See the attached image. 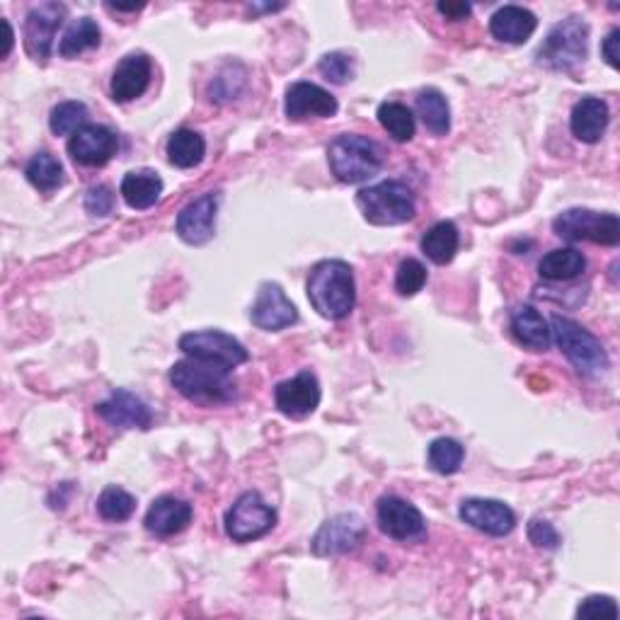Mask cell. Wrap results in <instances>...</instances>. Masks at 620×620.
<instances>
[{
  "label": "cell",
  "instance_id": "obj_1",
  "mask_svg": "<svg viewBox=\"0 0 620 620\" xmlns=\"http://www.w3.org/2000/svg\"><path fill=\"white\" fill-rule=\"evenodd\" d=\"M233 368L204 362V358H182L170 368V384L182 398L197 405H228L238 398Z\"/></svg>",
  "mask_w": 620,
  "mask_h": 620
},
{
  "label": "cell",
  "instance_id": "obj_2",
  "mask_svg": "<svg viewBox=\"0 0 620 620\" xmlns=\"http://www.w3.org/2000/svg\"><path fill=\"white\" fill-rule=\"evenodd\" d=\"M313 311L325 320H344L356 306V281L352 267L342 259H323L306 281Z\"/></svg>",
  "mask_w": 620,
  "mask_h": 620
},
{
  "label": "cell",
  "instance_id": "obj_3",
  "mask_svg": "<svg viewBox=\"0 0 620 620\" xmlns=\"http://www.w3.org/2000/svg\"><path fill=\"white\" fill-rule=\"evenodd\" d=\"M328 162L332 175L344 184H362L384 170L386 154L374 138L358 134H342L328 146Z\"/></svg>",
  "mask_w": 620,
  "mask_h": 620
},
{
  "label": "cell",
  "instance_id": "obj_4",
  "mask_svg": "<svg viewBox=\"0 0 620 620\" xmlns=\"http://www.w3.org/2000/svg\"><path fill=\"white\" fill-rule=\"evenodd\" d=\"M589 25L580 17H568L555 25L536 51V63L548 71L572 73L586 61Z\"/></svg>",
  "mask_w": 620,
  "mask_h": 620
},
{
  "label": "cell",
  "instance_id": "obj_5",
  "mask_svg": "<svg viewBox=\"0 0 620 620\" xmlns=\"http://www.w3.org/2000/svg\"><path fill=\"white\" fill-rule=\"evenodd\" d=\"M356 206L372 226H400L415 219L417 202L405 182L386 180L356 192Z\"/></svg>",
  "mask_w": 620,
  "mask_h": 620
},
{
  "label": "cell",
  "instance_id": "obj_6",
  "mask_svg": "<svg viewBox=\"0 0 620 620\" xmlns=\"http://www.w3.org/2000/svg\"><path fill=\"white\" fill-rule=\"evenodd\" d=\"M550 337L555 344L560 347V352L568 356V362L580 372L582 376L596 378L606 374L608 368V354L604 350L601 340L594 332L582 328L580 323L562 315H552L550 318Z\"/></svg>",
  "mask_w": 620,
  "mask_h": 620
},
{
  "label": "cell",
  "instance_id": "obj_7",
  "mask_svg": "<svg viewBox=\"0 0 620 620\" xmlns=\"http://www.w3.org/2000/svg\"><path fill=\"white\" fill-rule=\"evenodd\" d=\"M555 235L568 243L589 241L596 245L613 247L620 243V221L616 214L592 209H568L552 221Z\"/></svg>",
  "mask_w": 620,
  "mask_h": 620
},
{
  "label": "cell",
  "instance_id": "obj_8",
  "mask_svg": "<svg viewBox=\"0 0 620 620\" xmlns=\"http://www.w3.org/2000/svg\"><path fill=\"white\" fill-rule=\"evenodd\" d=\"M277 526V511L259 493H245L226 511V533L235 543H250L267 536Z\"/></svg>",
  "mask_w": 620,
  "mask_h": 620
},
{
  "label": "cell",
  "instance_id": "obj_9",
  "mask_svg": "<svg viewBox=\"0 0 620 620\" xmlns=\"http://www.w3.org/2000/svg\"><path fill=\"white\" fill-rule=\"evenodd\" d=\"M69 15V8L63 3H41L35 5L25 17L23 41L25 51L32 61L47 63L53 49V39Z\"/></svg>",
  "mask_w": 620,
  "mask_h": 620
},
{
  "label": "cell",
  "instance_id": "obj_10",
  "mask_svg": "<svg viewBox=\"0 0 620 620\" xmlns=\"http://www.w3.org/2000/svg\"><path fill=\"white\" fill-rule=\"evenodd\" d=\"M378 526L388 538L400 543H422L427 538V521L422 511L398 495H386L378 499L376 507Z\"/></svg>",
  "mask_w": 620,
  "mask_h": 620
},
{
  "label": "cell",
  "instance_id": "obj_11",
  "mask_svg": "<svg viewBox=\"0 0 620 620\" xmlns=\"http://www.w3.org/2000/svg\"><path fill=\"white\" fill-rule=\"evenodd\" d=\"M180 350L192 358H204V362H214L228 368L241 366L250 358L245 347L223 330H199L182 335Z\"/></svg>",
  "mask_w": 620,
  "mask_h": 620
},
{
  "label": "cell",
  "instance_id": "obj_12",
  "mask_svg": "<svg viewBox=\"0 0 620 620\" xmlns=\"http://www.w3.org/2000/svg\"><path fill=\"white\" fill-rule=\"evenodd\" d=\"M366 538V524L364 519L347 511V514H337L325 521V524L315 533L311 540L313 552L318 558H335V555H347L362 546Z\"/></svg>",
  "mask_w": 620,
  "mask_h": 620
},
{
  "label": "cell",
  "instance_id": "obj_13",
  "mask_svg": "<svg viewBox=\"0 0 620 620\" xmlns=\"http://www.w3.org/2000/svg\"><path fill=\"white\" fill-rule=\"evenodd\" d=\"M250 320L255 328L265 332H279L291 328L299 320V311L293 306L291 299L275 281H265L257 291V301L250 308Z\"/></svg>",
  "mask_w": 620,
  "mask_h": 620
},
{
  "label": "cell",
  "instance_id": "obj_14",
  "mask_svg": "<svg viewBox=\"0 0 620 620\" xmlns=\"http://www.w3.org/2000/svg\"><path fill=\"white\" fill-rule=\"evenodd\" d=\"M219 192H206L202 197L190 202L178 216L175 231L182 243L187 245H206L216 231V214H219Z\"/></svg>",
  "mask_w": 620,
  "mask_h": 620
},
{
  "label": "cell",
  "instance_id": "obj_15",
  "mask_svg": "<svg viewBox=\"0 0 620 620\" xmlns=\"http://www.w3.org/2000/svg\"><path fill=\"white\" fill-rule=\"evenodd\" d=\"M119 148V138L102 124H85L69 141L71 158L85 168H102L110 162Z\"/></svg>",
  "mask_w": 620,
  "mask_h": 620
},
{
  "label": "cell",
  "instance_id": "obj_16",
  "mask_svg": "<svg viewBox=\"0 0 620 620\" xmlns=\"http://www.w3.org/2000/svg\"><path fill=\"white\" fill-rule=\"evenodd\" d=\"M459 516L463 524L473 526L475 531H483L487 536H509L516 526V514L499 499H483L471 497L463 499Z\"/></svg>",
  "mask_w": 620,
  "mask_h": 620
},
{
  "label": "cell",
  "instance_id": "obj_17",
  "mask_svg": "<svg viewBox=\"0 0 620 620\" xmlns=\"http://www.w3.org/2000/svg\"><path fill=\"white\" fill-rule=\"evenodd\" d=\"M275 402L281 415L303 420L320 405V384L313 372H301L289 380H281L275 390Z\"/></svg>",
  "mask_w": 620,
  "mask_h": 620
},
{
  "label": "cell",
  "instance_id": "obj_18",
  "mask_svg": "<svg viewBox=\"0 0 620 620\" xmlns=\"http://www.w3.org/2000/svg\"><path fill=\"white\" fill-rule=\"evenodd\" d=\"M340 105L337 97L325 88L308 81H299L289 85L284 112L289 122H303V119H328L335 117Z\"/></svg>",
  "mask_w": 620,
  "mask_h": 620
},
{
  "label": "cell",
  "instance_id": "obj_19",
  "mask_svg": "<svg viewBox=\"0 0 620 620\" xmlns=\"http://www.w3.org/2000/svg\"><path fill=\"white\" fill-rule=\"evenodd\" d=\"M150 75H154V63H150L148 53L134 51L117 63L110 83L112 100L119 105L134 102L136 97L144 95L150 85Z\"/></svg>",
  "mask_w": 620,
  "mask_h": 620
},
{
  "label": "cell",
  "instance_id": "obj_20",
  "mask_svg": "<svg viewBox=\"0 0 620 620\" xmlns=\"http://www.w3.org/2000/svg\"><path fill=\"white\" fill-rule=\"evenodd\" d=\"M97 415L119 429H144L146 431L150 429V424H154V412H150L146 402L136 398L134 393H129V390L124 388L114 390L110 398L102 400L100 405H97Z\"/></svg>",
  "mask_w": 620,
  "mask_h": 620
},
{
  "label": "cell",
  "instance_id": "obj_21",
  "mask_svg": "<svg viewBox=\"0 0 620 620\" xmlns=\"http://www.w3.org/2000/svg\"><path fill=\"white\" fill-rule=\"evenodd\" d=\"M192 516H194V509L190 502H184V499L172 497V495H162L154 499V504L148 507L144 524H146V531L154 533V536L170 538L187 528L192 524Z\"/></svg>",
  "mask_w": 620,
  "mask_h": 620
},
{
  "label": "cell",
  "instance_id": "obj_22",
  "mask_svg": "<svg viewBox=\"0 0 620 620\" xmlns=\"http://www.w3.org/2000/svg\"><path fill=\"white\" fill-rule=\"evenodd\" d=\"M608 122H611V110L601 97H582L572 107L570 129L576 141L582 144H598L604 138Z\"/></svg>",
  "mask_w": 620,
  "mask_h": 620
},
{
  "label": "cell",
  "instance_id": "obj_23",
  "mask_svg": "<svg viewBox=\"0 0 620 620\" xmlns=\"http://www.w3.org/2000/svg\"><path fill=\"white\" fill-rule=\"evenodd\" d=\"M538 27V17L521 5H504L489 17V32L504 45H524Z\"/></svg>",
  "mask_w": 620,
  "mask_h": 620
},
{
  "label": "cell",
  "instance_id": "obj_24",
  "mask_svg": "<svg viewBox=\"0 0 620 620\" xmlns=\"http://www.w3.org/2000/svg\"><path fill=\"white\" fill-rule=\"evenodd\" d=\"M162 190H166V184H162V178L158 172L150 168H141L126 172L122 187H119V194L124 197L129 209L148 211L160 202Z\"/></svg>",
  "mask_w": 620,
  "mask_h": 620
},
{
  "label": "cell",
  "instance_id": "obj_25",
  "mask_svg": "<svg viewBox=\"0 0 620 620\" xmlns=\"http://www.w3.org/2000/svg\"><path fill=\"white\" fill-rule=\"evenodd\" d=\"M511 332H514L516 342L528 347L533 352L550 350V325L533 306H521L511 315Z\"/></svg>",
  "mask_w": 620,
  "mask_h": 620
},
{
  "label": "cell",
  "instance_id": "obj_26",
  "mask_svg": "<svg viewBox=\"0 0 620 620\" xmlns=\"http://www.w3.org/2000/svg\"><path fill=\"white\" fill-rule=\"evenodd\" d=\"M420 247L434 265H449L461 247L459 228H455L453 221H439L422 235Z\"/></svg>",
  "mask_w": 620,
  "mask_h": 620
},
{
  "label": "cell",
  "instance_id": "obj_27",
  "mask_svg": "<svg viewBox=\"0 0 620 620\" xmlns=\"http://www.w3.org/2000/svg\"><path fill=\"white\" fill-rule=\"evenodd\" d=\"M586 269V257L574 247H558L538 263V275L546 281H572Z\"/></svg>",
  "mask_w": 620,
  "mask_h": 620
},
{
  "label": "cell",
  "instance_id": "obj_28",
  "mask_svg": "<svg viewBox=\"0 0 620 620\" xmlns=\"http://www.w3.org/2000/svg\"><path fill=\"white\" fill-rule=\"evenodd\" d=\"M417 114L427 132L434 136H446L451 132V107L443 93L437 88H424L417 95Z\"/></svg>",
  "mask_w": 620,
  "mask_h": 620
},
{
  "label": "cell",
  "instance_id": "obj_29",
  "mask_svg": "<svg viewBox=\"0 0 620 620\" xmlns=\"http://www.w3.org/2000/svg\"><path fill=\"white\" fill-rule=\"evenodd\" d=\"M168 160L170 166L180 170L197 168L206 156V141L202 134L192 132V129H180V132L168 138Z\"/></svg>",
  "mask_w": 620,
  "mask_h": 620
},
{
  "label": "cell",
  "instance_id": "obj_30",
  "mask_svg": "<svg viewBox=\"0 0 620 620\" xmlns=\"http://www.w3.org/2000/svg\"><path fill=\"white\" fill-rule=\"evenodd\" d=\"M25 178H27V182L32 184V187L39 190L41 194L57 192L61 184L66 182L61 160L53 154H49V150H41V154H37L35 158L27 162Z\"/></svg>",
  "mask_w": 620,
  "mask_h": 620
},
{
  "label": "cell",
  "instance_id": "obj_31",
  "mask_svg": "<svg viewBox=\"0 0 620 620\" xmlns=\"http://www.w3.org/2000/svg\"><path fill=\"white\" fill-rule=\"evenodd\" d=\"M100 39H102L100 25H97L93 17L75 20V23L66 29V35H63V39H61L59 57L61 59L81 57V53L100 47Z\"/></svg>",
  "mask_w": 620,
  "mask_h": 620
},
{
  "label": "cell",
  "instance_id": "obj_32",
  "mask_svg": "<svg viewBox=\"0 0 620 620\" xmlns=\"http://www.w3.org/2000/svg\"><path fill=\"white\" fill-rule=\"evenodd\" d=\"M378 122L386 132L393 136L398 144H408V141L415 138V114H412L410 107L402 102H384L378 107Z\"/></svg>",
  "mask_w": 620,
  "mask_h": 620
},
{
  "label": "cell",
  "instance_id": "obj_33",
  "mask_svg": "<svg viewBox=\"0 0 620 620\" xmlns=\"http://www.w3.org/2000/svg\"><path fill=\"white\" fill-rule=\"evenodd\" d=\"M463 459H465V451H463L461 441H455L451 437H439L429 443L427 461L434 473H439V475L459 473Z\"/></svg>",
  "mask_w": 620,
  "mask_h": 620
},
{
  "label": "cell",
  "instance_id": "obj_34",
  "mask_svg": "<svg viewBox=\"0 0 620 620\" xmlns=\"http://www.w3.org/2000/svg\"><path fill=\"white\" fill-rule=\"evenodd\" d=\"M97 511H100V516L105 521H114V524H119V521L134 516L136 497L129 495L122 487L110 485L102 489L100 497H97Z\"/></svg>",
  "mask_w": 620,
  "mask_h": 620
},
{
  "label": "cell",
  "instance_id": "obj_35",
  "mask_svg": "<svg viewBox=\"0 0 620 620\" xmlns=\"http://www.w3.org/2000/svg\"><path fill=\"white\" fill-rule=\"evenodd\" d=\"M88 117L90 112L83 102H75V100L61 102L51 110L49 129H51V134H57V136H69V134L73 136L78 129L88 124Z\"/></svg>",
  "mask_w": 620,
  "mask_h": 620
},
{
  "label": "cell",
  "instance_id": "obj_36",
  "mask_svg": "<svg viewBox=\"0 0 620 620\" xmlns=\"http://www.w3.org/2000/svg\"><path fill=\"white\" fill-rule=\"evenodd\" d=\"M427 284V267H424L420 259L408 257L402 259L398 271H396V291L400 296H417V293Z\"/></svg>",
  "mask_w": 620,
  "mask_h": 620
},
{
  "label": "cell",
  "instance_id": "obj_37",
  "mask_svg": "<svg viewBox=\"0 0 620 620\" xmlns=\"http://www.w3.org/2000/svg\"><path fill=\"white\" fill-rule=\"evenodd\" d=\"M318 69L330 83L344 85L347 81H352L354 61H352V57H347V53H342V51H330L320 59Z\"/></svg>",
  "mask_w": 620,
  "mask_h": 620
},
{
  "label": "cell",
  "instance_id": "obj_38",
  "mask_svg": "<svg viewBox=\"0 0 620 620\" xmlns=\"http://www.w3.org/2000/svg\"><path fill=\"white\" fill-rule=\"evenodd\" d=\"M85 211H88L93 219H105L114 211V192L107 187V184H97L90 187L85 194Z\"/></svg>",
  "mask_w": 620,
  "mask_h": 620
},
{
  "label": "cell",
  "instance_id": "obj_39",
  "mask_svg": "<svg viewBox=\"0 0 620 620\" xmlns=\"http://www.w3.org/2000/svg\"><path fill=\"white\" fill-rule=\"evenodd\" d=\"M528 540L533 543L536 548L543 550H555L560 548V533L555 528L550 521L546 519H531L528 524Z\"/></svg>",
  "mask_w": 620,
  "mask_h": 620
},
{
  "label": "cell",
  "instance_id": "obj_40",
  "mask_svg": "<svg viewBox=\"0 0 620 620\" xmlns=\"http://www.w3.org/2000/svg\"><path fill=\"white\" fill-rule=\"evenodd\" d=\"M576 618H618V604L611 596H589L576 608Z\"/></svg>",
  "mask_w": 620,
  "mask_h": 620
},
{
  "label": "cell",
  "instance_id": "obj_41",
  "mask_svg": "<svg viewBox=\"0 0 620 620\" xmlns=\"http://www.w3.org/2000/svg\"><path fill=\"white\" fill-rule=\"evenodd\" d=\"M618 41H620V29H611L606 35V39H604V45H601V57L606 59V63L611 69H616L618 71V66H620V57H618Z\"/></svg>",
  "mask_w": 620,
  "mask_h": 620
},
{
  "label": "cell",
  "instance_id": "obj_42",
  "mask_svg": "<svg viewBox=\"0 0 620 620\" xmlns=\"http://www.w3.org/2000/svg\"><path fill=\"white\" fill-rule=\"evenodd\" d=\"M437 10H439V13H441L443 17L455 20V23H459V20L471 17V13H473L471 5H467V3H459V0H449V3H439Z\"/></svg>",
  "mask_w": 620,
  "mask_h": 620
},
{
  "label": "cell",
  "instance_id": "obj_43",
  "mask_svg": "<svg viewBox=\"0 0 620 620\" xmlns=\"http://www.w3.org/2000/svg\"><path fill=\"white\" fill-rule=\"evenodd\" d=\"M3 27H5V53L3 57H10V51H13V45H15V32H13V27H10L8 20H3Z\"/></svg>",
  "mask_w": 620,
  "mask_h": 620
},
{
  "label": "cell",
  "instance_id": "obj_44",
  "mask_svg": "<svg viewBox=\"0 0 620 620\" xmlns=\"http://www.w3.org/2000/svg\"><path fill=\"white\" fill-rule=\"evenodd\" d=\"M144 8V3L138 5H107V10H112V13H136V10Z\"/></svg>",
  "mask_w": 620,
  "mask_h": 620
},
{
  "label": "cell",
  "instance_id": "obj_45",
  "mask_svg": "<svg viewBox=\"0 0 620 620\" xmlns=\"http://www.w3.org/2000/svg\"><path fill=\"white\" fill-rule=\"evenodd\" d=\"M284 5H250V10H259V13H275V10H281Z\"/></svg>",
  "mask_w": 620,
  "mask_h": 620
}]
</instances>
